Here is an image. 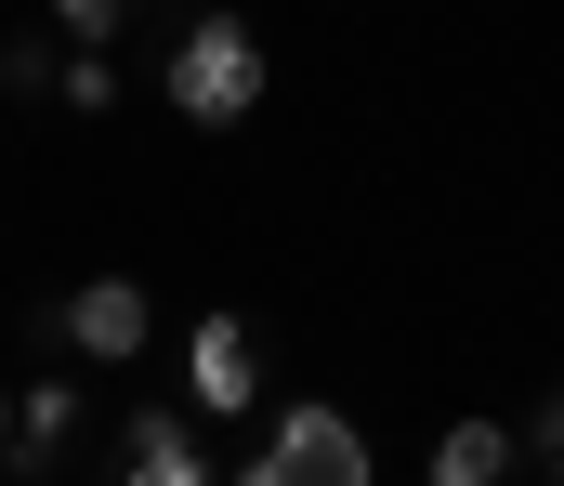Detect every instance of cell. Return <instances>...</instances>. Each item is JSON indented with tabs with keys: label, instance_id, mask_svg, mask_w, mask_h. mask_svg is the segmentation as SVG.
Returning <instances> with one entry per match:
<instances>
[{
	"label": "cell",
	"instance_id": "11",
	"mask_svg": "<svg viewBox=\"0 0 564 486\" xmlns=\"http://www.w3.org/2000/svg\"><path fill=\"white\" fill-rule=\"evenodd\" d=\"M132 0H53V40H119Z\"/></svg>",
	"mask_w": 564,
	"mask_h": 486
},
{
	"label": "cell",
	"instance_id": "1",
	"mask_svg": "<svg viewBox=\"0 0 564 486\" xmlns=\"http://www.w3.org/2000/svg\"><path fill=\"white\" fill-rule=\"evenodd\" d=\"M158 93H171V119H197V132H237L250 106H263V26L250 13H184L171 26V53H158Z\"/></svg>",
	"mask_w": 564,
	"mask_h": 486
},
{
	"label": "cell",
	"instance_id": "8",
	"mask_svg": "<svg viewBox=\"0 0 564 486\" xmlns=\"http://www.w3.org/2000/svg\"><path fill=\"white\" fill-rule=\"evenodd\" d=\"M53 106H79V119H119V53H106V40H66V79H53Z\"/></svg>",
	"mask_w": 564,
	"mask_h": 486
},
{
	"label": "cell",
	"instance_id": "12",
	"mask_svg": "<svg viewBox=\"0 0 564 486\" xmlns=\"http://www.w3.org/2000/svg\"><path fill=\"white\" fill-rule=\"evenodd\" d=\"M0 447H13V395H0Z\"/></svg>",
	"mask_w": 564,
	"mask_h": 486
},
{
	"label": "cell",
	"instance_id": "9",
	"mask_svg": "<svg viewBox=\"0 0 564 486\" xmlns=\"http://www.w3.org/2000/svg\"><path fill=\"white\" fill-rule=\"evenodd\" d=\"M53 79H66V40H0V93H26V106H40Z\"/></svg>",
	"mask_w": 564,
	"mask_h": 486
},
{
	"label": "cell",
	"instance_id": "4",
	"mask_svg": "<svg viewBox=\"0 0 564 486\" xmlns=\"http://www.w3.org/2000/svg\"><path fill=\"white\" fill-rule=\"evenodd\" d=\"M184 395H197L210 421H237V408L263 395V342H250L237 316H197L184 328Z\"/></svg>",
	"mask_w": 564,
	"mask_h": 486
},
{
	"label": "cell",
	"instance_id": "6",
	"mask_svg": "<svg viewBox=\"0 0 564 486\" xmlns=\"http://www.w3.org/2000/svg\"><path fill=\"white\" fill-rule=\"evenodd\" d=\"M512 461H525V434L486 421V408H459V421L433 434V486H512Z\"/></svg>",
	"mask_w": 564,
	"mask_h": 486
},
{
	"label": "cell",
	"instance_id": "3",
	"mask_svg": "<svg viewBox=\"0 0 564 486\" xmlns=\"http://www.w3.org/2000/svg\"><path fill=\"white\" fill-rule=\"evenodd\" d=\"M53 342H66V355H93V368H132L144 342H158V303H144L132 277H79V290L53 303Z\"/></svg>",
	"mask_w": 564,
	"mask_h": 486
},
{
	"label": "cell",
	"instance_id": "10",
	"mask_svg": "<svg viewBox=\"0 0 564 486\" xmlns=\"http://www.w3.org/2000/svg\"><path fill=\"white\" fill-rule=\"evenodd\" d=\"M525 461H539V486H564V381L539 395V421H525Z\"/></svg>",
	"mask_w": 564,
	"mask_h": 486
},
{
	"label": "cell",
	"instance_id": "2",
	"mask_svg": "<svg viewBox=\"0 0 564 486\" xmlns=\"http://www.w3.org/2000/svg\"><path fill=\"white\" fill-rule=\"evenodd\" d=\"M237 486H368V434H355V408L289 395L276 421H263V447L237 461Z\"/></svg>",
	"mask_w": 564,
	"mask_h": 486
},
{
	"label": "cell",
	"instance_id": "7",
	"mask_svg": "<svg viewBox=\"0 0 564 486\" xmlns=\"http://www.w3.org/2000/svg\"><path fill=\"white\" fill-rule=\"evenodd\" d=\"M79 447V381H26L13 395V474H53Z\"/></svg>",
	"mask_w": 564,
	"mask_h": 486
},
{
	"label": "cell",
	"instance_id": "13",
	"mask_svg": "<svg viewBox=\"0 0 564 486\" xmlns=\"http://www.w3.org/2000/svg\"><path fill=\"white\" fill-rule=\"evenodd\" d=\"M13 486H40V474H13Z\"/></svg>",
	"mask_w": 564,
	"mask_h": 486
},
{
	"label": "cell",
	"instance_id": "5",
	"mask_svg": "<svg viewBox=\"0 0 564 486\" xmlns=\"http://www.w3.org/2000/svg\"><path fill=\"white\" fill-rule=\"evenodd\" d=\"M119 486H210V447L184 408H132L119 421Z\"/></svg>",
	"mask_w": 564,
	"mask_h": 486
}]
</instances>
